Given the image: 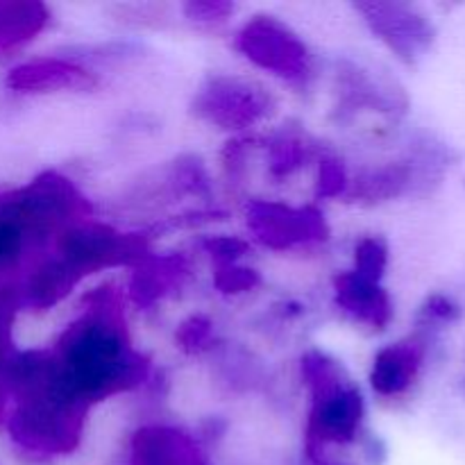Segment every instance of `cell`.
Wrapping results in <instances>:
<instances>
[{"label":"cell","mask_w":465,"mask_h":465,"mask_svg":"<svg viewBox=\"0 0 465 465\" xmlns=\"http://www.w3.org/2000/svg\"><path fill=\"white\" fill-rule=\"evenodd\" d=\"M186 275V266L180 257L143 259L132 284V295L139 304H150L166 295L173 286H180Z\"/></svg>","instance_id":"cell-17"},{"label":"cell","mask_w":465,"mask_h":465,"mask_svg":"<svg viewBox=\"0 0 465 465\" xmlns=\"http://www.w3.org/2000/svg\"><path fill=\"white\" fill-rule=\"evenodd\" d=\"M234 45L254 66L289 84H307L313 77V57L307 44L280 18H250L236 32Z\"/></svg>","instance_id":"cell-5"},{"label":"cell","mask_w":465,"mask_h":465,"mask_svg":"<svg viewBox=\"0 0 465 465\" xmlns=\"http://www.w3.org/2000/svg\"><path fill=\"white\" fill-rule=\"evenodd\" d=\"M427 331L391 343L377 352L371 371V386L380 398H402L420 377L430 350Z\"/></svg>","instance_id":"cell-11"},{"label":"cell","mask_w":465,"mask_h":465,"mask_svg":"<svg viewBox=\"0 0 465 465\" xmlns=\"http://www.w3.org/2000/svg\"><path fill=\"white\" fill-rule=\"evenodd\" d=\"M248 227L263 245L272 250H291L327 239V225L321 213L280 203L250 204Z\"/></svg>","instance_id":"cell-10"},{"label":"cell","mask_w":465,"mask_h":465,"mask_svg":"<svg viewBox=\"0 0 465 465\" xmlns=\"http://www.w3.org/2000/svg\"><path fill=\"white\" fill-rule=\"evenodd\" d=\"M132 465H207L198 440L173 425H143L130 445Z\"/></svg>","instance_id":"cell-13"},{"label":"cell","mask_w":465,"mask_h":465,"mask_svg":"<svg viewBox=\"0 0 465 465\" xmlns=\"http://www.w3.org/2000/svg\"><path fill=\"white\" fill-rule=\"evenodd\" d=\"M184 14L198 25H221L230 18V14H234V5L221 0H193L184 5Z\"/></svg>","instance_id":"cell-21"},{"label":"cell","mask_w":465,"mask_h":465,"mask_svg":"<svg viewBox=\"0 0 465 465\" xmlns=\"http://www.w3.org/2000/svg\"><path fill=\"white\" fill-rule=\"evenodd\" d=\"M336 304L357 322L372 327V330H386L393 321V302L391 295L372 282L361 277L359 272H341L334 280Z\"/></svg>","instance_id":"cell-14"},{"label":"cell","mask_w":465,"mask_h":465,"mask_svg":"<svg viewBox=\"0 0 465 465\" xmlns=\"http://www.w3.org/2000/svg\"><path fill=\"white\" fill-rule=\"evenodd\" d=\"M263 86L245 77L216 75L195 94L193 112L221 130H248L271 114Z\"/></svg>","instance_id":"cell-7"},{"label":"cell","mask_w":465,"mask_h":465,"mask_svg":"<svg viewBox=\"0 0 465 465\" xmlns=\"http://www.w3.org/2000/svg\"><path fill=\"white\" fill-rule=\"evenodd\" d=\"M18 312V307L9 302H0V372H3L5 363L9 361V357L14 354L12 350V321L14 313Z\"/></svg>","instance_id":"cell-26"},{"label":"cell","mask_w":465,"mask_h":465,"mask_svg":"<svg viewBox=\"0 0 465 465\" xmlns=\"http://www.w3.org/2000/svg\"><path fill=\"white\" fill-rule=\"evenodd\" d=\"M82 275H77L66 262L54 254V257H44L32 262L25 268L18 282L21 291V307L27 309H44L54 307L62 302L68 293L77 286Z\"/></svg>","instance_id":"cell-15"},{"label":"cell","mask_w":465,"mask_h":465,"mask_svg":"<svg viewBox=\"0 0 465 465\" xmlns=\"http://www.w3.org/2000/svg\"><path fill=\"white\" fill-rule=\"evenodd\" d=\"M0 212L23 230L32 245L53 239L75 223L86 221L89 203L71 180L44 173L23 189L0 195Z\"/></svg>","instance_id":"cell-4"},{"label":"cell","mask_w":465,"mask_h":465,"mask_svg":"<svg viewBox=\"0 0 465 465\" xmlns=\"http://www.w3.org/2000/svg\"><path fill=\"white\" fill-rule=\"evenodd\" d=\"M53 354L62 384L84 407L145 380V361L127 339L112 293L91 298L84 313L66 327Z\"/></svg>","instance_id":"cell-1"},{"label":"cell","mask_w":465,"mask_h":465,"mask_svg":"<svg viewBox=\"0 0 465 465\" xmlns=\"http://www.w3.org/2000/svg\"><path fill=\"white\" fill-rule=\"evenodd\" d=\"M339 82V112L354 116L359 112H377L402 116L409 109V98L402 86L386 73L354 62H343L336 73Z\"/></svg>","instance_id":"cell-9"},{"label":"cell","mask_w":465,"mask_h":465,"mask_svg":"<svg viewBox=\"0 0 465 465\" xmlns=\"http://www.w3.org/2000/svg\"><path fill=\"white\" fill-rule=\"evenodd\" d=\"M389 266V245L380 236H366L354 248V272L372 282H380Z\"/></svg>","instance_id":"cell-19"},{"label":"cell","mask_w":465,"mask_h":465,"mask_svg":"<svg viewBox=\"0 0 465 465\" xmlns=\"http://www.w3.org/2000/svg\"><path fill=\"white\" fill-rule=\"evenodd\" d=\"M204 250L209 257L218 263V268L234 266L245 252H248V243L234 236H213V239L204 241Z\"/></svg>","instance_id":"cell-22"},{"label":"cell","mask_w":465,"mask_h":465,"mask_svg":"<svg viewBox=\"0 0 465 465\" xmlns=\"http://www.w3.org/2000/svg\"><path fill=\"white\" fill-rule=\"evenodd\" d=\"M50 12L35 0H0V57L16 53L48 27Z\"/></svg>","instance_id":"cell-16"},{"label":"cell","mask_w":465,"mask_h":465,"mask_svg":"<svg viewBox=\"0 0 465 465\" xmlns=\"http://www.w3.org/2000/svg\"><path fill=\"white\" fill-rule=\"evenodd\" d=\"M302 375L312 391V411L307 422L312 450L357 440L366 404L361 391L345 380L343 368L325 354L309 352L302 359Z\"/></svg>","instance_id":"cell-3"},{"label":"cell","mask_w":465,"mask_h":465,"mask_svg":"<svg viewBox=\"0 0 465 465\" xmlns=\"http://www.w3.org/2000/svg\"><path fill=\"white\" fill-rule=\"evenodd\" d=\"M98 77L84 64L66 57H39L18 64L7 75V86L18 94H57V91H89Z\"/></svg>","instance_id":"cell-12"},{"label":"cell","mask_w":465,"mask_h":465,"mask_svg":"<svg viewBox=\"0 0 465 465\" xmlns=\"http://www.w3.org/2000/svg\"><path fill=\"white\" fill-rule=\"evenodd\" d=\"M9 400H12V395H9L7 384H5V380H3V372H0V422H3L5 418H7Z\"/></svg>","instance_id":"cell-27"},{"label":"cell","mask_w":465,"mask_h":465,"mask_svg":"<svg viewBox=\"0 0 465 465\" xmlns=\"http://www.w3.org/2000/svg\"><path fill=\"white\" fill-rule=\"evenodd\" d=\"M257 282H259L257 272L248 271V268H239L236 263L234 266L218 268L216 284L218 289H223L225 293H241V291H250Z\"/></svg>","instance_id":"cell-25"},{"label":"cell","mask_w":465,"mask_h":465,"mask_svg":"<svg viewBox=\"0 0 465 465\" xmlns=\"http://www.w3.org/2000/svg\"><path fill=\"white\" fill-rule=\"evenodd\" d=\"M348 175L345 168L341 166L336 159H322L321 162V182H318V193L325 198H334V195H343L348 191Z\"/></svg>","instance_id":"cell-23"},{"label":"cell","mask_w":465,"mask_h":465,"mask_svg":"<svg viewBox=\"0 0 465 465\" xmlns=\"http://www.w3.org/2000/svg\"><path fill=\"white\" fill-rule=\"evenodd\" d=\"M459 316H461V309H459V304L454 300H450L448 295H431L420 307L418 322H420V330L430 334V331L439 330L440 325L454 322Z\"/></svg>","instance_id":"cell-20"},{"label":"cell","mask_w":465,"mask_h":465,"mask_svg":"<svg viewBox=\"0 0 465 465\" xmlns=\"http://www.w3.org/2000/svg\"><path fill=\"white\" fill-rule=\"evenodd\" d=\"M313 145L307 143V139L298 134H282L271 143V171L272 175L286 177L304 166L312 157Z\"/></svg>","instance_id":"cell-18"},{"label":"cell","mask_w":465,"mask_h":465,"mask_svg":"<svg viewBox=\"0 0 465 465\" xmlns=\"http://www.w3.org/2000/svg\"><path fill=\"white\" fill-rule=\"evenodd\" d=\"M368 30L404 64H416L436 39L430 18L409 3H359Z\"/></svg>","instance_id":"cell-8"},{"label":"cell","mask_w":465,"mask_h":465,"mask_svg":"<svg viewBox=\"0 0 465 465\" xmlns=\"http://www.w3.org/2000/svg\"><path fill=\"white\" fill-rule=\"evenodd\" d=\"M177 339H180L182 348L191 350V352H198L212 339V322L203 316H193L180 327L177 331Z\"/></svg>","instance_id":"cell-24"},{"label":"cell","mask_w":465,"mask_h":465,"mask_svg":"<svg viewBox=\"0 0 465 465\" xmlns=\"http://www.w3.org/2000/svg\"><path fill=\"white\" fill-rule=\"evenodd\" d=\"M54 250L77 275H91L104 268L141 263L145 259V241L139 234H123L114 227L91 218L66 227L54 236Z\"/></svg>","instance_id":"cell-6"},{"label":"cell","mask_w":465,"mask_h":465,"mask_svg":"<svg viewBox=\"0 0 465 465\" xmlns=\"http://www.w3.org/2000/svg\"><path fill=\"white\" fill-rule=\"evenodd\" d=\"M12 400L14 409L7 418V427L12 440L23 452L54 457L75 448L89 407L68 393L57 375V361L39 386L23 391Z\"/></svg>","instance_id":"cell-2"}]
</instances>
